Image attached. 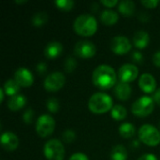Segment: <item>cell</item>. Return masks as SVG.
I'll use <instances>...</instances> for the list:
<instances>
[{
    "label": "cell",
    "mask_w": 160,
    "mask_h": 160,
    "mask_svg": "<svg viewBox=\"0 0 160 160\" xmlns=\"http://www.w3.org/2000/svg\"><path fill=\"white\" fill-rule=\"evenodd\" d=\"M93 83L101 90H109L117 83L115 70L109 65H100L95 68L92 74Z\"/></svg>",
    "instance_id": "1"
},
{
    "label": "cell",
    "mask_w": 160,
    "mask_h": 160,
    "mask_svg": "<svg viewBox=\"0 0 160 160\" xmlns=\"http://www.w3.org/2000/svg\"><path fill=\"white\" fill-rule=\"evenodd\" d=\"M74 31L82 37H90L98 30V22L96 18L88 13L79 15L73 23Z\"/></svg>",
    "instance_id": "2"
},
{
    "label": "cell",
    "mask_w": 160,
    "mask_h": 160,
    "mask_svg": "<svg viewBox=\"0 0 160 160\" xmlns=\"http://www.w3.org/2000/svg\"><path fill=\"white\" fill-rule=\"evenodd\" d=\"M112 105L113 101L111 96L103 92L95 93L91 96L88 101L89 110L96 114H102L112 111L113 107Z\"/></svg>",
    "instance_id": "3"
},
{
    "label": "cell",
    "mask_w": 160,
    "mask_h": 160,
    "mask_svg": "<svg viewBox=\"0 0 160 160\" xmlns=\"http://www.w3.org/2000/svg\"><path fill=\"white\" fill-rule=\"evenodd\" d=\"M140 141L148 146H157L160 143V131L153 125H142L139 129Z\"/></svg>",
    "instance_id": "4"
},
{
    "label": "cell",
    "mask_w": 160,
    "mask_h": 160,
    "mask_svg": "<svg viewBox=\"0 0 160 160\" xmlns=\"http://www.w3.org/2000/svg\"><path fill=\"white\" fill-rule=\"evenodd\" d=\"M155 101L153 98L143 96L138 98L131 106V112L138 117H145L151 114L155 109Z\"/></svg>",
    "instance_id": "5"
},
{
    "label": "cell",
    "mask_w": 160,
    "mask_h": 160,
    "mask_svg": "<svg viewBox=\"0 0 160 160\" xmlns=\"http://www.w3.org/2000/svg\"><path fill=\"white\" fill-rule=\"evenodd\" d=\"M43 153L48 160H64L65 147L59 140L52 139L45 143Z\"/></svg>",
    "instance_id": "6"
},
{
    "label": "cell",
    "mask_w": 160,
    "mask_h": 160,
    "mask_svg": "<svg viewBox=\"0 0 160 160\" xmlns=\"http://www.w3.org/2000/svg\"><path fill=\"white\" fill-rule=\"evenodd\" d=\"M55 128V121L52 116L49 114L40 115L36 122V131L38 135L42 138H46L50 136Z\"/></svg>",
    "instance_id": "7"
},
{
    "label": "cell",
    "mask_w": 160,
    "mask_h": 160,
    "mask_svg": "<svg viewBox=\"0 0 160 160\" xmlns=\"http://www.w3.org/2000/svg\"><path fill=\"white\" fill-rule=\"evenodd\" d=\"M66 82L65 75L60 71H54L47 75L44 80V88L49 92H56L60 90Z\"/></svg>",
    "instance_id": "8"
},
{
    "label": "cell",
    "mask_w": 160,
    "mask_h": 160,
    "mask_svg": "<svg viewBox=\"0 0 160 160\" xmlns=\"http://www.w3.org/2000/svg\"><path fill=\"white\" fill-rule=\"evenodd\" d=\"M74 52L77 56L87 59L93 57L96 54L97 47L93 42L89 40H80L74 47Z\"/></svg>",
    "instance_id": "9"
},
{
    "label": "cell",
    "mask_w": 160,
    "mask_h": 160,
    "mask_svg": "<svg viewBox=\"0 0 160 160\" xmlns=\"http://www.w3.org/2000/svg\"><path fill=\"white\" fill-rule=\"evenodd\" d=\"M132 48L130 40L125 36H116L111 42V49L115 54L123 55L128 53Z\"/></svg>",
    "instance_id": "10"
},
{
    "label": "cell",
    "mask_w": 160,
    "mask_h": 160,
    "mask_svg": "<svg viewBox=\"0 0 160 160\" xmlns=\"http://www.w3.org/2000/svg\"><path fill=\"white\" fill-rule=\"evenodd\" d=\"M139 75L138 68L133 64H124L120 67L118 70V77L121 82H131L137 79Z\"/></svg>",
    "instance_id": "11"
},
{
    "label": "cell",
    "mask_w": 160,
    "mask_h": 160,
    "mask_svg": "<svg viewBox=\"0 0 160 160\" xmlns=\"http://www.w3.org/2000/svg\"><path fill=\"white\" fill-rule=\"evenodd\" d=\"M14 80L21 87H29L34 82V76L28 68L22 67L15 71Z\"/></svg>",
    "instance_id": "12"
},
{
    "label": "cell",
    "mask_w": 160,
    "mask_h": 160,
    "mask_svg": "<svg viewBox=\"0 0 160 160\" xmlns=\"http://www.w3.org/2000/svg\"><path fill=\"white\" fill-rule=\"evenodd\" d=\"M0 142H1L2 147L8 152H12L16 150L19 145L18 137L13 132H10V131L3 132L1 135Z\"/></svg>",
    "instance_id": "13"
},
{
    "label": "cell",
    "mask_w": 160,
    "mask_h": 160,
    "mask_svg": "<svg viewBox=\"0 0 160 160\" xmlns=\"http://www.w3.org/2000/svg\"><path fill=\"white\" fill-rule=\"evenodd\" d=\"M139 86L144 93L150 94L157 89V81L152 74L143 73L139 79Z\"/></svg>",
    "instance_id": "14"
},
{
    "label": "cell",
    "mask_w": 160,
    "mask_h": 160,
    "mask_svg": "<svg viewBox=\"0 0 160 160\" xmlns=\"http://www.w3.org/2000/svg\"><path fill=\"white\" fill-rule=\"evenodd\" d=\"M131 94H132V88L129 83L119 81L115 84L114 95L118 99L126 101V100L129 99V98L131 97Z\"/></svg>",
    "instance_id": "15"
},
{
    "label": "cell",
    "mask_w": 160,
    "mask_h": 160,
    "mask_svg": "<svg viewBox=\"0 0 160 160\" xmlns=\"http://www.w3.org/2000/svg\"><path fill=\"white\" fill-rule=\"evenodd\" d=\"M63 52V45L58 41L49 42L44 49V55L48 59L57 58Z\"/></svg>",
    "instance_id": "16"
},
{
    "label": "cell",
    "mask_w": 160,
    "mask_h": 160,
    "mask_svg": "<svg viewBox=\"0 0 160 160\" xmlns=\"http://www.w3.org/2000/svg\"><path fill=\"white\" fill-rule=\"evenodd\" d=\"M150 42V36L144 30H139L133 37V43L138 49H144Z\"/></svg>",
    "instance_id": "17"
},
{
    "label": "cell",
    "mask_w": 160,
    "mask_h": 160,
    "mask_svg": "<svg viewBox=\"0 0 160 160\" xmlns=\"http://www.w3.org/2000/svg\"><path fill=\"white\" fill-rule=\"evenodd\" d=\"M26 104V98L23 95H15L10 97L8 101V107L11 111H19L24 107Z\"/></svg>",
    "instance_id": "18"
},
{
    "label": "cell",
    "mask_w": 160,
    "mask_h": 160,
    "mask_svg": "<svg viewBox=\"0 0 160 160\" xmlns=\"http://www.w3.org/2000/svg\"><path fill=\"white\" fill-rule=\"evenodd\" d=\"M135 3L132 0H122L118 4L119 12L126 17H130L135 12Z\"/></svg>",
    "instance_id": "19"
},
{
    "label": "cell",
    "mask_w": 160,
    "mask_h": 160,
    "mask_svg": "<svg viewBox=\"0 0 160 160\" xmlns=\"http://www.w3.org/2000/svg\"><path fill=\"white\" fill-rule=\"evenodd\" d=\"M119 20V15L112 9H105L100 14V21L106 25H113Z\"/></svg>",
    "instance_id": "20"
},
{
    "label": "cell",
    "mask_w": 160,
    "mask_h": 160,
    "mask_svg": "<svg viewBox=\"0 0 160 160\" xmlns=\"http://www.w3.org/2000/svg\"><path fill=\"white\" fill-rule=\"evenodd\" d=\"M128 156L127 148L122 144H117L112 149L110 158L111 160H127Z\"/></svg>",
    "instance_id": "21"
},
{
    "label": "cell",
    "mask_w": 160,
    "mask_h": 160,
    "mask_svg": "<svg viewBox=\"0 0 160 160\" xmlns=\"http://www.w3.org/2000/svg\"><path fill=\"white\" fill-rule=\"evenodd\" d=\"M20 87L21 86L18 84V82L14 79H9L6 81V82L4 83L3 89L6 95L9 97H13L15 95H18V92L20 91Z\"/></svg>",
    "instance_id": "22"
},
{
    "label": "cell",
    "mask_w": 160,
    "mask_h": 160,
    "mask_svg": "<svg viewBox=\"0 0 160 160\" xmlns=\"http://www.w3.org/2000/svg\"><path fill=\"white\" fill-rule=\"evenodd\" d=\"M135 132H136L135 127L131 123L126 122L119 127V134L125 139H129L133 137L135 135Z\"/></svg>",
    "instance_id": "23"
},
{
    "label": "cell",
    "mask_w": 160,
    "mask_h": 160,
    "mask_svg": "<svg viewBox=\"0 0 160 160\" xmlns=\"http://www.w3.org/2000/svg\"><path fill=\"white\" fill-rule=\"evenodd\" d=\"M111 115L112 117L116 120V121H121L126 119L127 115H128V112L127 109L122 106V105H114L111 111Z\"/></svg>",
    "instance_id": "24"
},
{
    "label": "cell",
    "mask_w": 160,
    "mask_h": 160,
    "mask_svg": "<svg viewBox=\"0 0 160 160\" xmlns=\"http://www.w3.org/2000/svg\"><path fill=\"white\" fill-rule=\"evenodd\" d=\"M31 22L35 26H41L48 22V15L46 12H37L33 15Z\"/></svg>",
    "instance_id": "25"
},
{
    "label": "cell",
    "mask_w": 160,
    "mask_h": 160,
    "mask_svg": "<svg viewBox=\"0 0 160 160\" xmlns=\"http://www.w3.org/2000/svg\"><path fill=\"white\" fill-rule=\"evenodd\" d=\"M54 4L59 9L64 11H68L72 9V8L75 5V2L73 0H56Z\"/></svg>",
    "instance_id": "26"
},
{
    "label": "cell",
    "mask_w": 160,
    "mask_h": 160,
    "mask_svg": "<svg viewBox=\"0 0 160 160\" xmlns=\"http://www.w3.org/2000/svg\"><path fill=\"white\" fill-rule=\"evenodd\" d=\"M64 67H65V70L68 73L73 72L76 69V67H77V61H76V59L74 57H72V56L67 57L66 58V61H65V64H64Z\"/></svg>",
    "instance_id": "27"
},
{
    "label": "cell",
    "mask_w": 160,
    "mask_h": 160,
    "mask_svg": "<svg viewBox=\"0 0 160 160\" xmlns=\"http://www.w3.org/2000/svg\"><path fill=\"white\" fill-rule=\"evenodd\" d=\"M46 105H47V109H48L51 112H52V113H56V112L59 111V109H60L59 101H58V99H56L55 98H49V99L47 100Z\"/></svg>",
    "instance_id": "28"
},
{
    "label": "cell",
    "mask_w": 160,
    "mask_h": 160,
    "mask_svg": "<svg viewBox=\"0 0 160 160\" xmlns=\"http://www.w3.org/2000/svg\"><path fill=\"white\" fill-rule=\"evenodd\" d=\"M63 140L67 142V143H71L75 139H76V133L71 130V129H66L62 135Z\"/></svg>",
    "instance_id": "29"
},
{
    "label": "cell",
    "mask_w": 160,
    "mask_h": 160,
    "mask_svg": "<svg viewBox=\"0 0 160 160\" xmlns=\"http://www.w3.org/2000/svg\"><path fill=\"white\" fill-rule=\"evenodd\" d=\"M34 116H35L34 111L31 108H29V109H27L23 112V114H22V120H23V122L25 124H31L33 122V120H34Z\"/></svg>",
    "instance_id": "30"
},
{
    "label": "cell",
    "mask_w": 160,
    "mask_h": 160,
    "mask_svg": "<svg viewBox=\"0 0 160 160\" xmlns=\"http://www.w3.org/2000/svg\"><path fill=\"white\" fill-rule=\"evenodd\" d=\"M131 58H132V61H134L135 63L142 64L143 62V55L140 51H134L131 53Z\"/></svg>",
    "instance_id": "31"
},
{
    "label": "cell",
    "mask_w": 160,
    "mask_h": 160,
    "mask_svg": "<svg viewBox=\"0 0 160 160\" xmlns=\"http://www.w3.org/2000/svg\"><path fill=\"white\" fill-rule=\"evenodd\" d=\"M158 0H142V4L148 8H154L158 5Z\"/></svg>",
    "instance_id": "32"
},
{
    "label": "cell",
    "mask_w": 160,
    "mask_h": 160,
    "mask_svg": "<svg viewBox=\"0 0 160 160\" xmlns=\"http://www.w3.org/2000/svg\"><path fill=\"white\" fill-rule=\"evenodd\" d=\"M36 70L39 75H43L47 72V65L44 62H40L36 66Z\"/></svg>",
    "instance_id": "33"
},
{
    "label": "cell",
    "mask_w": 160,
    "mask_h": 160,
    "mask_svg": "<svg viewBox=\"0 0 160 160\" xmlns=\"http://www.w3.org/2000/svg\"><path fill=\"white\" fill-rule=\"evenodd\" d=\"M68 160H89L88 157L82 153H75L73 154Z\"/></svg>",
    "instance_id": "34"
},
{
    "label": "cell",
    "mask_w": 160,
    "mask_h": 160,
    "mask_svg": "<svg viewBox=\"0 0 160 160\" xmlns=\"http://www.w3.org/2000/svg\"><path fill=\"white\" fill-rule=\"evenodd\" d=\"M101 4L107 8H112L119 4L118 0H101Z\"/></svg>",
    "instance_id": "35"
},
{
    "label": "cell",
    "mask_w": 160,
    "mask_h": 160,
    "mask_svg": "<svg viewBox=\"0 0 160 160\" xmlns=\"http://www.w3.org/2000/svg\"><path fill=\"white\" fill-rule=\"evenodd\" d=\"M138 160H158L154 154H144L141 156Z\"/></svg>",
    "instance_id": "36"
},
{
    "label": "cell",
    "mask_w": 160,
    "mask_h": 160,
    "mask_svg": "<svg viewBox=\"0 0 160 160\" xmlns=\"http://www.w3.org/2000/svg\"><path fill=\"white\" fill-rule=\"evenodd\" d=\"M153 62H154V64L157 67L160 68V50L154 53V55H153Z\"/></svg>",
    "instance_id": "37"
},
{
    "label": "cell",
    "mask_w": 160,
    "mask_h": 160,
    "mask_svg": "<svg viewBox=\"0 0 160 160\" xmlns=\"http://www.w3.org/2000/svg\"><path fill=\"white\" fill-rule=\"evenodd\" d=\"M153 99L156 103H158L160 106V88L158 89L155 93H154V96H153Z\"/></svg>",
    "instance_id": "38"
},
{
    "label": "cell",
    "mask_w": 160,
    "mask_h": 160,
    "mask_svg": "<svg viewBox=\"0 0 160 160\" xmlns=\"http://www.w3.org/2000/svg\"><path fill=\"white\" fill-rule=\"evenodd\" d=\"M149 16H148V14L147 13H141V15H140V20H142V22H147L148 20H149Z\"/></svg>",
    "instance_id": "39"
},
{
    "label": "cell",
    "mask_w": 160,
    "mask_h": 160,
    "mask_svg": "<svg viewBox=\"0 0 160 160\" xmlns=\"http://www.w3.org/2000/svg\"><path fill=\"white\" fill-rule=\"evenodd\" d=\"M4 97H5V91L3 88H0V102H3Z\"/></svg>",
    "instance_id": "40"
},
{
    "label": "cell",
    "mask_w": 160,
    "mask_h": 160,
    "mask_svg": "<svg viewBox=\"0 0 160 160\" xmlns=\"http://www.w3.org/2000/svg\"><path fill=\"white\" fill-rule=\"evenodd\" d=\"M131 146H132V147H135V148H138V147L140 146V142H139V141H138V140L133 141V142H132Z\"/></svg>",
    "instance_id": "41"
},
{
    "label": "cell",
    "mask_w": 160,
    "mask_h": 160,
    "mask_svg": "<svg viewBox=\"0 0 160 160\" xmlns=\"http://www.w3.org/2000/svg\"><path fill=\"white\" fill-rule=\"evenodd\" d=\"M26 2H27V0H15V3H18V4H23Z\"/></svg>",
    "instance_id": "42"
},
{
    "label": "cell",
    "mask_w": 160,
    "mask_h": 160,
    "mask_svg": "<svg viewBox=\"0 0 160 160\" xmlns=\"http://www.w3.org/2000/svg\"><path fill=\"white\" fill-rule=\"evenodd\" d=\"M159 128H160V122H159Z\"/></svg>",
    "instance_id": "43"
}]
</instances>
